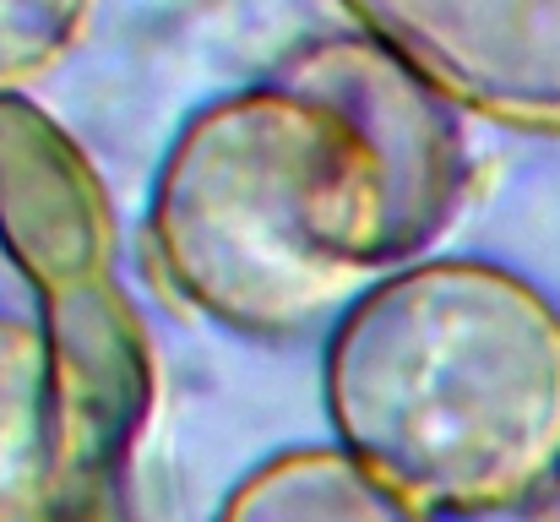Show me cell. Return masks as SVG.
Instances as JSON below:
<instances>
[{"instance_id":"1","label":"cell","mask_w":560,"mask_h":522,"mask_svg":"<svg viewBox=\"0 0 560 522\" xmlns=\"http://www.w3.org/2000/svg\"><path fill=\"white\" fill-rule=\"evenodd\" d=\"M338 446L424 518H485L560 468V311L495 262H413L338 316L322 364Z\"/></svg>"},{"instance_id":"2","label":"cell","mask_w":560,"mask_h":522,"mask_svg":"<svg viewBox=\"0 0 560 522\" xmlns=\"http://www.w3.org/2000/svg\"><path fill=\"white\" fill-rule=\"evenodd\" d=\"M365 153L349 115L272 71L196 109L148 207L164 283L245 338H300L375 278L354 262Z\"/></svg>"},{"instance_id":"3","label":"cell","mask_w":560,"mask_h":522,"mask_svg":"<svg viewBox=\"0 0 560 522\" xmlns=\"http://www.w3.org/2000/svg\"><path fill=\"white\" fill-rule=\"evenodd\" d=\"M0 245L38 294L55 364V522H131L126 485L153 414V348L115 278L104 179L22 93H0Z\"/></svg>"},{"instance_id":"4","label":"cell","mask_w":560,"mask_h":522,"mask_svg":"<svg viewBox=\"0 0 560 522\" xmlns=\"http://www.w3.org/2000/svg\"><path fill=\"white\" fill-rule=\"evenodd\" d=\"M283 77L327 93L365 153V196L354 229V262L386 278L424 256L468 201V142L457 104L371 27L305 38L283 55Z\"/></svg>"},{"instance_id":"5","label":"cell","mask_w":560,"mask_h":522,"mask_svg":"<svg viewBox=\"0 0 560 522\" xmlns=\"http://www.w3.org/2000/svg\"><path fill=\"white\" fill-rule=\"evenodd\" d=\"M457 109L560 137V0H349Z\"/></svg>"},{"instance_id":"6","label":"cell","mask_w":560,"mask_h":522,"mask_svg":"<svg viewBox=\"0 0 560 522\" xmlns=\"http://www.w3.org/2000/svg\"><path fill=\"white\" fill-rule=\"evenodd\" d=\"M60 419L38 322L0 311V522H55Z\"/></svg>"},{"instance_id":"7","label":"cell","mask_w":560,"mask_h":522,"mask_svg":"<svg viewBox=\"0 0 560 522\" xmlns=\"http://www.w3.org/2000/svg\"><path fill=\"white\" fill-rule=\"evenodd\" d=\"M212 522H430L343 446H294L256 463Z\"/></svg>"},{"instance_id":"8","label":"cell","mask_w":560,"mask_h":522,"mask_svg":"<svg viewBox=\"0 0 560 522\" xmlns=\"http://www.w3.org/2000/svg\"><path fill=\"white\" fill-rule=\"evenodd\" d=\"M98 0H0V93L27 88L71 55Z\"/></svg>"}]
</instances>
